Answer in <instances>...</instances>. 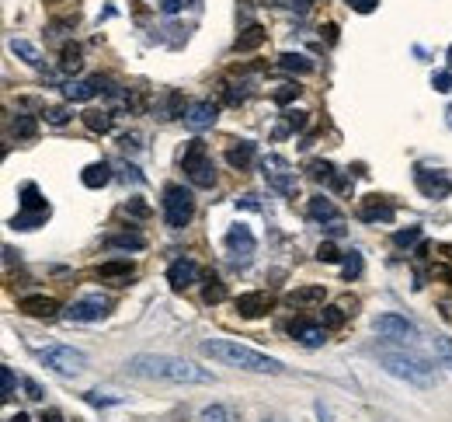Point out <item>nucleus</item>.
Segmentation results:
<instances>
[{"label": "nucleus", "instance_id": "obj_1", "mask_svg": "<svg viewBox=\"0 0 452 422\" xmlns=\"http://www.w3.org/2000/svg\"><path fill=\"white\" fill-rule=\"evenodd\" d=\"M125 374L139 381H164V384H216V377L205 367H195L167 352H139L125 363Z\"/></svg>", "mask_w": 452, "mask_h": 422}, {"label": "nucleus", "instance_id": "obj_2", "mask_svg": "<svg viewBox=\"0 0 452 422\" xmlns=\"http://www.w3.org/2000/svg\"><path fill=\"white\" fill-rule=\"evenodd\" d=\"M198 349H202V356H209V360L223 363V367H237V370H251V374H282L285 370L282 360L265 356V352H258L251 345H240L233 338H205Z\"/></svg>", "mask_w": 452, "mask_h": 422}, {"label": "nucleus", "instance_id": "obj_3", "mask_svg": "<svg viewBox=\"0 0 452 422\" xmlns=\"http://www.w3.org/2000/svg\"><path fill=\"white\" fill-rule=\"evenodd\" d=\"M379 363L390 377L397 381H407L411 388H432L435 384V367L418 356V352H407V349H379Z\"/></svg>", "mask_w": 452, "mask_h": 422}, {"label": "nucleus", "instance_id": "obj_4", "mask_svg": "<svg viewBox=\"0 0 452 422\" xmlns=\"http://www.w3.org/2000/svg\"><path fill=\"white\" fill-rule=\"evenodd\" d=\"M181 164H184V175H188V182H191V185L209 189V185L216 182V168H212L209 147H205L202 140H191V143H188V150H184Z\"/></svg>", "mask_w": 452, "mask_h": 422}, {"label": "nucleus", "instance_id": "obj_5", "mask_svg": "<svg viewBox=\"0 0 452 422\" xmlns=\"http://www.w3.org/2000/svg\"><path fill=\"white\" fill-rule=\"evenodd\" d=\"M160 210H164V223L167 227H188V220L195 216V196L184 189V185H167L164 189V199H160Z\"/></svg>", "mask_w": 452, "mask_h": 422}, {"label": "nucleus", "instance_id": "obj_6", "mask_svg": "<svg viewBox=\"0 0 452 422\" xmlns=\"http://www.w3.org/2000/svg\"><path fill=\"white\" fill-rule=\"evenodd\" d=\"M39 360L49 370L63 374V377H77L88 367V356L81 349H74V345H46V349H39Z\"/></svg>", "mask_w": 452, "mask_h": 422}, {"label": "nucleus", "instance_id": "obj_7", "mask_svg": "<svg viewBox=\"0 0 452 422\" xmlns=\"http://www.w3.org/2000/svg\"><path fill=\"white\" fill-rule=\"evenodd\" d=\"M261 175H265V182H268V189L275 192H282V196H296V189H299V182H296V171L289 168V161L285 157H278V154H268L265 161H261Z\"/></svg>", "mask_w": 452, "mask_h": 422}, {"label": "nucleus", "instance_id": "obj_8", "mask_svg": "<svg viewBox=\"0 0 452 422\" xmlns=\"http://www.w3.org/2000/svg\"><path fill=\"white\" fill-rule=\"evenodd\" d=\"M372 328H376V335H383V338H397V342H411V338H418V324L411 321V317L404 315H379L376 321H372Z\"/></svg>", "mask_w": 452, "mask_h": 422}, {"label": "nucleus", "instance_id": "obj_9", "mask_svg": "<svg viewBox=\"0 0 452 422\" xmlns=\"http://www.w3.org/2000/svg\"><path fill=\"white\" fill-rule=\"evenodd\" d=\"M414 185L421 189L425 199H446V196H452V178L446 175V171L418 168V171H414Z\"/></svg>", "mask_w": 452, "mask_h": 422}, {"label": "nucleus", "instance_id": "obj_10", "mask_svg": "<svg viewBox=\"0 0 452 422\" xmlns=\"http://www.w3.org/2000/svg\"><path fill=\"white\" fill-rule=\"evenodd\" d=\"M108 297H101V294H90V297H81V301H74L70 304V311L67 317L70 321H77V324H90V321H101V317L108 315Z\"/></svg>", "mask_w": 452, "mask_h": 422}, {"label": "nucleus", "instance_id": "obj_11", "mask_svg": "<svg viewBox=\"0 0 452 422\" xmlns=\"http://www.w3.org/2000/svg\"><path fill=\"white\" fill-rule=\"evenodd\" d=\"M181 119H184V126H188V129L202 133V129H212V126H216L219 108L212 105V102H191V105L181 112Z\"/></svg>", "mask_w": 452, "mask_h": 422}, {"label": "nucleus", "instance_id": "obj_12", "mask_svg": "<svg viewBox=\"0 0 452 422\" xmlns=\"http://www.w3.org/2000/svg\"><path fill=\"white\" fill-rule=\"evenodd\" d=\"M393 216H397V210H393V203L386 196H365V199H359V220H365V223H390Z\"/></svg>", "mask_w": 452, "mask_h": 422}, {"label": "nucleus", "instance_id": "obj_13", "mask_svg": "<svg viewBox=\"0 0 452 422\" xmlns=\"http://www.w3.org/2000/svg\"><path fill=\"white\" fill-rule=\"evenodd\" d=\"M101 91H111V84H108L104 77H88V81L67 84V88H63V98H67V102H90V98L101 95Z\"/></svg>", "mask_w": 452, "mask_h": 422}, {"label": "nucleus", "instance_id": "obj_14", "mask_svg": "<svg viewBox=\"0 0 452 422\" xmlns=\"http://www.w3.org/2000/svg\"><path fill=\"white\" fill-rule=\"evenodd\" d=\"M226 248H230L233 258H251L254 248H258V241H254V234H251L244 223H237V227L226 230Z\"/></svg>", "mask_w": 452, "mask_h": 422}, {"label": "nucleus", "instance_id": "obj_15", "mask_svg": "<svg viewBox=\"0 0 452 422\" xmlns=\"http://www.w3.org/2000/svg\"><path fill=\"white\" fill-rule=\"evenodd\" d=\"M289 335H292V338H299L303 345L317 349V345H324L327 328H324V324H313V321H306V317H296V321L289 324Z\"/></svg>", "mask_w": 452, "mask_h": 422}, {"label": "nucleus", "instance_id": "obj_16", "mask_svg": "<svg viewBox=\"0 0 452 422\" xmlns=\"http://www.w3.org/2000/svg\"><path fill=\"white\" fill-rule=\"evenodd\" d=\"M167 283H171L174 290H188L191 283H198V262H195V258H178V262H171Z\"/></svg>", "mask_w": 452, "mask_h": 422}, {"label": "nucleus", "instance_id": "obj_17", "mask_svg": "<svg viewBox=\"0 0 452 422\" xmlns=\"http://www.w3.org/2000/svg\"><path fill=\"white\" fill-rule=\"evenodd\" d=\"M132 272H136V265H132L129 258H111V262H101V265H97V279L115 283V286L129 283V279H132Z\"/></svg>", "mask_w": 452, "mask_h": 422}, {"label": "nucleus", "instance_id": "obj_18", "mask_svg": "<svg viewBox=\"0 0 452 422\" xmlns=\"http://www.w3.org/2000/svg\"><path fill=\"white\" fill-rule=\"evenodd\" d=\"M18 311L28 317H53L60 311V304H56L53 297H46V294H28V297L18 301Z\"/></svg>", "mask_w": 452, "mask_h": 422}, {"label": "nucleus", "instance_id": "obj_19", "mask_svg": "<svg viewBox=\"0 0 452 422\" xmlns=\"http://www.w3.org/2000/svg\"><path fill=\"white\" fill-rule=\"evenodd\" d=\"M268 308H271V297L261 294V290L237 297V315L240 317H261V315H268Z\"/></svg>", "mask_w": 452, "mask_h": 422}, {"label": "nucleus", "instance_id": "obj_20", "mask_svg": "<svg viewBox=\"0 0 452 422\" xmlns=\"http://www.w3.org/2000/svg\"><path fill=\"white\" fill-rule=\"evenodd\" d=\"M306 171H310V178L313 182H324V185H331V189H338V192H345L348 189V182L334 171V164H327V161H310L306 164Z\"/></svg>", "mask_w": 452, "mask_h": 422}, {"label": "nucleus", "instance_id": "obj_21", "mask_svg": "<svg viewBox=\"0 0 452 422\" xmlns=\"http://www.w3.org/2000/svg\"><path fill=\"white\" fill-rule=\"evenodd\" d=\"M81 182H84L88 189H104V185L111 182V164H108V161H94V164H88V168L81 171Z\"/></svg>", "mask_w": 452, "mask_h": 422}, {"label": "nucleus", "instance_id": "obj_22", "mask_svg": "<svg viewBox=\"0 0 452 422\" xmlns=\"http://www.w3.org/2000/svg\"><path fill=\"white\" fill-rule=\"evenodd\" d=\"M306 213H310L313 220H320V223H338V220H341L338 206H334L327 196H313V199H310V206H306Z\"/></svg>", "mask_w": 452, "mask_h": 422}, {"label": "nucleus", "instance_id": "obj_23", "mask_svg": "<svg viewBox=\"0 0 452 422\" xmlns=\"http://www.w3.org/2000/svg\"><path fill=\"white\" fill-rule=\"evenodd\" d=\"M289 308H310V304H324V286H296L285 297Z\"/></svg>", "mask_w": 452, "mask_h": 422}, {"label": "nucleus", "instance_id": "obj_24", "mask_svg": "<svg viewBox=\"0 0 452 422\" xmlns=\"http://www.w3.org/2000/svg\"><path fill=\"white\" fill-rule=\"evenodd\" d=\"M21 213H46L49 216V203L42 199V192H39V185H21Z\"/></svg>", "mask_w": 452, "mask_h": 422}, {"label": "nucleus", "instance_id": "obj_25", "mask_svg": "<svg viewBox=\"0 0 452 422\" xmlns=\"http://www.w3.org/2000/svg\"><path fill=\"white\" fill-rule=\"evenodd\" d=\"M265 39H268V32H265L261 25H247V28H244V32L237 35L233 49H237V53H251V49H258V46L265 42Z\"/></svg>", "mask_w": 452, "mask_h": 422}, {"label": "nucleus", "instance_id": "obj_26", "mask_svg": "<svg viewBox=\"0 0 452 422\" xmlns=\"http://www.w3.org/2000/svg\"><path fill=\"white\" fill-rule=\"evenodd\" d=\"M251 161H254V143H251V140H244V143H237V147L226 150V164L237 168V171H244Z\"/></svg>", "mask_w": 452, "mask_h": 422}, {"label": "nucleus", "instance_id": "obj_27", "mask_svg": "<svg viewBox=\"0 0 452 422\" xmlns=\"http://www.w3.org/2000/svg\"><path fill=\"white\" fill-rule=\"evenodd\" d=\"M11 53H14L18 60H25L28 67H42V53H39L28 39H11Z\"/></svg>", "mask_w": 452, "mask_h": 422}, {"label": "nucleus", "instance_id": "obj_28", "mask_svg": "<svg viewBox=\"0 0 452 422\" xmlns=\"http://www.w3.org/2000/svg\"><path fill=\"white\" fill-rule=\"evenodd\" d=\"M278 67L289 70V74H310V70H313V60L303 56V53H282V56H278Z\"/></svg>", "mask_w": 452, "mask_h": 422}, {"label": "nucleus", "instance_id": "obj_29", "mask_svg": "<svg viewBox=\"0 0 452 422\" xmlns=\"http://www.w3.org/2000/svg\"><path fill=\"white\" fill-rule=\"evenodd\" d=\"M104 244H108V248H122V251H139V248H146V241H143L139 234H111V237H104Z\"/></svg>", "mask_w": 452, "mask_h": 422}, {"label": "nucleus", "instance_id": "obj_30", "mask_svg": "<svg viewBox=\"0 0 452 422\" xmlns=\"http://www.w3.org/2000/svg\"><path fill=\"white\" fill-rule=\"evenodd\" d=\"M84 126L90 133H111V115L108 112H97V108H88L84 112Z\"/></svg>", "mask_w": 452, "mask_h": 422}, {"label": "nucleus", "instance_id": "obj_31", "mask_svg": "<svg viewBox=\"0 0 452 422\" xmlns=\"http://www.w3.org/2000/svg\"><path fill=\"white\" fill-rule=\"evenodd\" d=\"M46 220H49L46 213H18V216H11V227L14 230H39Z\"/></svg>", "mask_w": 452, "mask_h": 422}, {"label": "nucleus", "instance_id": "obj_32", "mask_svg": "<svg viewBox=\"0 0 452 422\" xmlns=\"http://www.w3.org/2000/svg\"><path fill=\"white\" fill-rule=\"evenodd\" d=\"M345 317H348V311H345L341 304H331V308H324V315H320V324H324L327 331H334V328H341V324H345Z\"/></svg>", "mask_w": 452, "mask_h": 422}, {"label": "nucleus", "instance_id": "obj_33", "mask_svg": "<svg viewBox=\"0 0 452 422\" xmlns=\"http://www.w3.org/2000/svg\"><path fill=\"white\" fill-rule=\"evenodd\" d=\"M202 301H205V304H219V301H226V286H223L216 276H209V279H205V290H202Z\"/></svg>", "mask_w": 452, "mask_h": 422}, {"label": "nucleus", "instance_id": "obj_34", "mask_svg": "<svg viewBox=\"0 0 452 422\" xmlns=\"http://www.w3.org/2000/svg\"><path fill=\"white\" fill-rule=\"evenodd\" d=\"M84 53H81V46H63V60H60V67L67 70V74H74V70H81V60Z\"/></svg>", "mask_w": 452, "mask_h": 422}, {"label": "nucleus", "instance_id": "obj_35", "mask_svg": "<svg viewBox=\"0 0 452 422\" xmlns=\"http://www.w3.org/2000/svg\"><path fill=\"white\" fill-rule=\"evenodd\" d=\"M14 391H18L14 370H11V367L4 363V367H0V398H4V402H11V398H14Z\"/></svg>", "mask_w": 452, "mask_h": 422}, {"label": "nucleus", "instance_id": "obj_36", "mask_svg": "<svg viewBox=\"0 0 452 422\" xmlns=\"http://www.w3.org/2000/svg\"><path fill=\"white\" fill-rule=\"evenodd\" d=\"M306 126V115L303 112H285V122L275 129V136H285V133H296V129H303Z\"/></svg>", "mask_w": 452, "mask_h": 422}, {"label": "nucleus", "instance_id": "obj_37", "mask_svg": "<svg viewBox=\"0 0 452 422\" xmlns=\"http://www.w3.org/2000/svg\"><path fill=\"white\" fill-rule=\"evenodd\" d=\"M432 342H435V356H439V360H442V363L452 370V338H449V335H435Z\"/></svg>", "mask_w": 452, "mask_h": 422}, {"label": "nucleus", "instance_id": "obj_38", "mask_svg": "<svg viewBox=\"0 0 452 422\" xmlns=\"http://www.w3.org/2000/svg\"><path fill=\"white\" fill-rule=\"evenodd\" d=\"M14 133H18L21 140H32V136L39 133V126H35L32 115H18V119H14Z\"/></svg>", "mask_w": 452, "mask_h": 422}, {"label": "nucleus", "instance_id": "obj_39", "mask_svg": "<svg viewBox=\"0 0 452 422\" xmlns=\"http://www.w3.org/2000/svg\"><path fill=\"white\" fill-rule=\"evenodd\" d=\"M421 241V227H407V230H397L393 234V244L397 248H411V244H418Z\"/></svg>", "mask_w": 452, "mask_h": 422}, {"label": "nucleus", "instance_id": "obj_40", "mask_svg": "<svg viewBox=\"0 0 452 422\" xmlns=\"http://www.w3.org/2000/svg\"><path fill=\"white\" fill-rule=\"evenodd\" d=\"M341 276H345V279H355V276H362V255H359V251H352V255L345 258Z\"/></svg>", "mask_w": 452, "mask_h": 422}, {"label": "nucleus", "instance_id": "obj_41", "mask_svg": "<svg viewBox=\"0 0 452 422\" xmlns=\"http://www.w3.org/2000/svg\"><path fill=\"white\" fill-rule=\"evenodd\" d=\"M432 88H435L439 95H452V70H439V74L432 77Z\"/></svg>", "mask_w": 452, "mask_h": 422}, {"label": "nucleus", "instance_id": "obj_42", "mask_svg": "<svg viewBox=\"0 0 452 422\" xmlns=\"http://www.w3.org/2000/svg\"><path fill=\"white\" fill-rule=\"evenodd\" d=\"M317 258H320V262H341V251H338L334 241H324V244L317 248Z\"/></svg>", "mask_w": 452, "mask_h": 422}, {"label": "nucleus", "instance_id": "obj_43", "mask_svg": "<svg viewBox=\"0 0 452 422\" xmlns=\"http://www.w3.org/2000/svg\"><path fill=\"white\" fill-rule=\"evenodd\" d=\"M67 119H70V115H67V108L63 105L46 108V122H49V126H67Z\"/></svg>", "mask_w": 452, "mask_h": 422}, {"label": "nucleus", "instance_id": "obj_44", "mask_svg": "<svg viewBox=\"0 0 452 422\" xmlns=\"http://www.w3.org/2000/svg\"><path fill=\"white\" fill-rule=\"evenodd\" d=\"M296 95H299V88H296V84H285V88H278L271 98H275V105H289Z\"/></svg>", "mask_w": 452, "mask_h": 422}, {"label": "nucleus", "instance_id": "obj_45", "mask_svg": "<svg viewBox=\"0 0 452 422\" xmlns=\"http://www.w3.org/2000/svg\"><path fill=\"white\" fill-rule=\"evenodd\" d=\"M202 422H226V409H223V405H209V409H202Z\"/></svg>", "mask_w": 452, "mask_h": 422}, {"label": "nucleus", "instance_id": "obj_46", "mask_svg": "<svg viewBox=\"0 0 452 422\" xmlns=\"http://www.w3.org/2000/svg\"><path fill=\"white\" fill-rule=\"evenodd\" d=\"M84 402H88V405H97V409H104V405H118L122 398H104V395H97V391H88V395H84Z\"/></svg>", "mask_w": 452, "mask_h": 422}, {"label": "nucleus", "instance_id": "obj_47", "mask_svg": "<svg viewBox=\"0 0 452 422\" xmlns=\"http://www.w3.org/2000/svg\"><path fill=\"white\" fill-rule=\"evenodd\" d=\"M352 11H359V14H372L376 7H379V0H345Z\"/></svg>", "mask_w": 452, "mask_h": 422}, {"label": "nucleus", "instance_id": "obj_48", "mask_svg": "<svg viewBox=\"0 0 452 422\" xmlns=\"http://www.w3.org/2000/svg\"><path fill=\"white\" fill-rule=\"evenodd\" d=\"M181 7H184V0H160V11L164 14H178Z\"/></svg>", "mask_w": 452, "mask_h": 422}, {"label": "nucleus", "instance_id": "obj_49", "mask_svg": "<svg viewBox=\"0 0 452 422\" xmlns=\"http://www.w3.org/2000/svg\"><path fill=\"white\" fill-rule=\"evenodd\" d=\"M25 391H28V398H32V402H42V388H39L35 381H25Z\"/></svg>", "mask_w": 452, "mask_h": 422}, {"label": "nucleus", "instance_id": "obj_50", "mask_svg": "<svg viewBox=\"0 0 452 422\" xmlns=\"http://www.w3.org/2000/svg\"><path fill=\"white\" fill-rule=\"evenodd\" d=\"M317 419H320V422H334V419H331V409H327L324 402H317Z\"/></svg>", "mask_w": 452, "mask_h": 422}, {"label": "nucleus", "instance_id": "obj_51", "mask_svg": "<svg viewBox=\"0 0 452 422\" xmlns=\"http://www.w3.org/2000/svg\"><path fill=\"white\" fill-rule=\"evenodd\" d=\"M289 7L299 11V14H306V11H310V0H289Z\"/></svg>", "mask_w": 452, "mask_h": 422}, {"label": "nucleus", "instance_id": "obj_52", "mask_svg": "<svg viewBox=\"0 0 452 422\" xmlns=\"http://www.w3.org/2000/svg\"><path fill=\"white\" fill-rule=\"evenodd\" d=\"M125 210H132V213H136V216H146V206H143V203H129Z\"/></svg>", "mask_w": 452, "mask_h": 422}, {"label": "nucleus", "instance_id": "obj_53", "mask_svg": "<svg viewBox=\"0 0 452 422\" xmlns=\"http://www.w3.org/2000/svg\"><path fill=\"white\" fill-rule=\"evenodd\" d=\"M42 422H63V416H60V412H46V416H42Z\"/></svg>", "mask_w": 452, "mask_h": 422}, {"label": "nucleus", "instance_id": "obj_54", "mask_svg": "<svg viewBox=\"0 0 452 422\" xmlns=\"http://www.w3.org/2000/svg\"><path fill=\"white\" fill-rule=\"evenodd\" d=\"M7 422H32V419H28L25 412H18V416H11V419H7Z\"/></svg>", "mask_w": 452, "mask_h": 422}, {"label": "nucleus", "instance_id": "obj_55", "mask_svg": "<svg viewBox=\"0 0 452 422\" xmlns=\"http://www.w3.org/2000/svg\"><path fill=\"white\" fill-rule=\"evenodd\" d=\"M439 251H442V255H446V258H449V262H452V244H442Z\"/></svg>", "mask_w": 452, "mask_h": 422}, {"label": "nucleus", "instance_id": "obj_56", "mask_svg": "<svg viewBox=\"0 0 452 422\" xmlns=\"http://www.w3.org/2000/svg\"><path fill=\"white\" fill-rule=\"evenodd\" d=\"M449 63H452V46H449Z\"/></svg>", "mask_w": 452, "mask_h": 422}]
</instances>
